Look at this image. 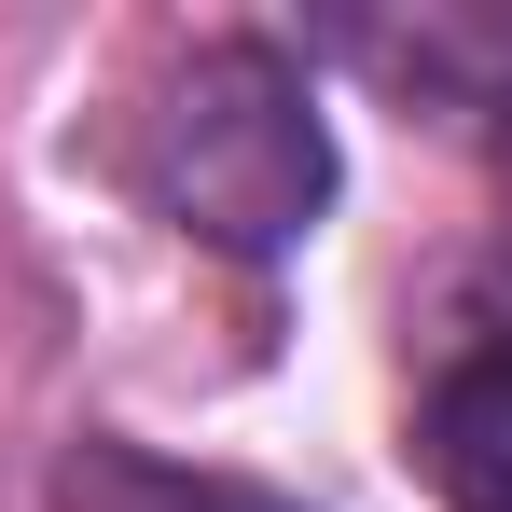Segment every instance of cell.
Listing matches in <instances>:
<instances>
[{
    "instance_id": "3957f363",
    "label": "cell",
    "mask_w": 512,
    "mask_h": 512,
    "mask_svg": "<svg viewBox=\"0 0 512 512\" xmlns=\"http://www.w3.org/2000/svg\"><path fill=\"white\" fill-rule=\"evenodd\" d=\"M56 512H291V499H263L236 471H167V457H139V443H70Z\"/></svg>"
},
{
    "instance_id": "7a4b0ae2",
    "label": "cell",
    "mask_w": 512,
    "mask_h": 512,
    "mask_svg": "<svg viewBox=\"0 0 512 512\" xmlns=\"http://www.w3.org/2000/svg\"><path fill=\"white\" fill-rule=\"evenodd\" d=\"M416 471L443 512H512V319L457 333L416 388Z\"/></svg>"
},
{
    "instance_id": "6da1fadb",
    "label": "cell",
    "mask_w": 512,
    "mask_h": 512,
    "mask_svg": "<svg viewBox=\"0 0 512 512\" xmlns=\"http://www.w3.org/2000/svg\"><path fill=\"white\" fill-rule=\"evenodd\" d=\"M125 180L208 250H291L333 194V139L277 42H180L125 111Z\"/></svg>"
},
{
    "instance_id": "277c9868",
    "label": "cell",
    "mask_w": 512,
    "mask_h": 512,
    "mask_svg": "<svg viewBox=\"0 0 512 512\" xmlns=\"http://www.w3.org/2000/svg\"><path fill=\"white\" fill-rule=\"evenodd\" d=\"M499 125H485V153H499V222H512V97H485Z\"/></svg>"
}]
</instances>
